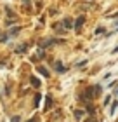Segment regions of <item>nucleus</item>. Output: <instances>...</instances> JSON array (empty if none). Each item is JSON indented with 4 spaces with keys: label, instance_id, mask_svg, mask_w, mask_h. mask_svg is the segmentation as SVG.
Here are the masks:
<instances>
[{
    "label": "nucleus",
    "instance_id": "39448f33",
    "mask_svg": "<svg viewBox=\"0 0 118 122\" xmlns=\"http://www.w3.org/2000/svg\"><path fill=\"white\" fill-rule=\"evenodd\" d=\"M38 71H40L43 77H49V71H47V68H43V66H38Z\"/></svg>",
    "mask_w": 118,
    "mask_h": 122
},
{
    "label": "nucleus",
    "instance_id": "ddd939ff",
    "mask_svg": "<svg viewBox=\"0 0 118 122\" xmlns=\"http://www.w3.org/2000/svg\"><path fill=\"white\" fill-rule=\"evenodd\" d=\"M64 26H68V28H70V26H71V21H70V19H64Z\"/></svg>",
    "mask_w": 118,
    "mask_h": 122
},
{
    "label": "nucleus",
    "instance_id": "9d476101",
    "mask_svg": "<svg viewBox=\"0 0 118 122\" xmlns=\"http://www.w3.org/2000/svg\"><path fill=\"white\" fill-rule=\"evenodd\" d=\"M16 51H18V52H24V51H26V46H21V47L16 49Z\"/></svg>",
    "mask_w": 118,
    "mask_h": 122
},
{
    "label": "nucleus",
    "instance_id": "7ed1b4c3",
    "mask_svg": "<svg viewBox=\"0 0 118 122\" xmlns=\"http://www.w3.org/2000/svg\"><path fill=\"white\" fill-rule=\"evenodd\" d=\"M116 107H118V99H115V101H113V105H111V108H109V112H111V115H113V113L116 112Z\"/></svg>",
    "mask_w": 118,
    "mask_h": 122
},
{
    "label": "nucleus",
    "instance_id": "f257e3e1",
    "mask_svg": "<svg viewBox=\"0 0 118 122\" xmlns=\"http://www.w3.org/2000/svg\"><path fill=\"white\" fill-rule=\"evenodd\" d=\"M83 23H85V18H83V16H80V18L76 19V23H75V30H78V28H80V26H82Z\"/></svg>",
    "mask_w": 118,
    "mask_h": 122
},
{
    "label": "nucleus",
    "instance_id": "f03ea898",
    "mask_svg": "<svg viewBox=\"0 0 118 122\" xmlns=\"http://www.w3.org/2000/svg\"><path fill=\"white\" fill-rule=\"evenodd\" d=\"M56 70H57V73H64V66L63 65H61V63H56Z\"/></svg>",
    "mask_w": 118,
    "mask_h": 122
},
{
    "label": "nucleus",
    "instance_id": "1a4fd4ad",
    "mask_svg": "<svg viewBox=\"0 0 118 122\" xmlns=\"http://www.w3.org/2000/svg\"><path fill=\"white\" fill-rule=\"evenodd\" d=\"M7 40V33H0V42H5Z\"/></svg>",
    "mask_w": 118,
    "mask_h": 122
},
{
    "label": "nucleus",
    "instance_id": "2eb2a0df",
    "mask_svg": "<svg viewBox=\"0 0 118 122\" xmlns=\"http://www.w3.org/2000/svg\"><path fill=\"white\" fill-rule=\"evenodd\" d=\"M116 52H118V46H116V47L113 49V54H116Z\"/></svg>",
    "mask_w": 118,
    "mask_h": 122
},
{
    "label": "nucleus",
    "instance_id": "f8f14e48",
    "mask_svg": "<svg viewBox=\"0 0 118 122\" xmlns=\"http://www.w3.org/2000/svg\"><path fill=\"white\" fill-rule=\"evenodd\" d=\"M38 103H40V94H37V96H35V105H38Z\"/></svg>",
    "mask_w": 118,
    "mask_h": 122
},
{
    "label": "nucleus",
    "instance_id": "dca6fc26",
    "mask_svg": "<svg viewBox=\"0 0 118 122\" xmlns=\"http://www.w3.org/2000/svg\"><path fill=\"white\" fill-rule=\"evenodd\" d=\"M116 94H118V89H116Z\"/></svg>",
    "mask_w": 118,
    "mask_h": 122
},
{
    "label": "nucleus",
    "instance_id": "0eeeda50",
    "mask_svg": "<svg viewBox=\"0 0 118 122\" xmlns=\"http://www.w3.org/2000/svg\"><path fill=\"white\" fill-rule=\"evenodd\" d=\"M50 99H52L50 96H47V98H45V108H50V105H52V101H50Z\"/></svg>",
    "mask_w": 118,
    "mask_h": 122
},
{
    "label": "nucleus",
    "instance_id": "6e6552de",
    "mask_svg": "<svg viewBox=\"0 0 118 122\" xmlns=\"http://www.w3.org/2000/svg\"><path fill=\"white\" fill-rule=\"evenodd\" d=\"M19 26H16V28H12V30H10V35H18V33H19Z\"/></svg>",
    "mask_w": 118,
    "mask_h": 122
},
{
    "label": "nucleus",
    "instance_id": "9b49d317",
    "mask_svg": "<svg viewBox=\"0 0 118 122\" xmlns=\"http://www.w3.org/2000/svg\"><path fill=\"white\" fill-rule=\"evenodd\" d=\"M85 122H99V120H97V119H95V117H89V119H87Z\"/></svg>",
    "mask_w": 118,
    "mask_h": 122
},
{
    "label": "nucleus",
    "instance_id": "20e7f679",
    "mask_svg": "<svg viewBox=\"0 0 118 122\" xmlns=\"http://www.w3.org/2000/svg\"><path fill=\"white\" fill-rule=\"evenodd\" d=\"M31 84H33V87H40V80L37 77H31Z\"/></svg>",
    "mask_w": 118,
    "mask_h": 122
},
{
    "label": "nucleus",
    "instance_id": "4468645a",
    "mask_svg": "<svg viewBox=\"0 0 118 122\" xmlns=\"http://www.w3.org/2000/svg\"><path fill=\"white\" fill-rule=\"evenodd\" d=\"M10 122H19V117H12V119H10Z\"/></svg>",
    "mask_w": 118,
    "mask_h": 122
},
{
    "label": "nucleus",
    "instance_id": "423d86ee",
    "mask_svg": "<svg viewBox=\"0 0 118 122\" xmlns=\"http://www.w3.org/2000/svg\"><path fill=\"white\" fill-rule=\"evenodd\" d=\"M82 115H83L82 110H75V119H76V120H78V119H82Z\"/></svg>",
    "mask_w": 118,
    "mask_h": 122
},
{
    "label": "nucleus",
    "instance_id": "f3484780",
    "mask_svg": "<svg viewBox=\"0 0 118 122\" xmlns=\"http://www.w3.org/2000/svg\"><path fill=\"white\" fill-rule=\"evenodd\" d=\"M30 122H33V120H30Z\"/></svg>",
    "mask_w": 118,
    "mask_h": 122
}]
</instances>
